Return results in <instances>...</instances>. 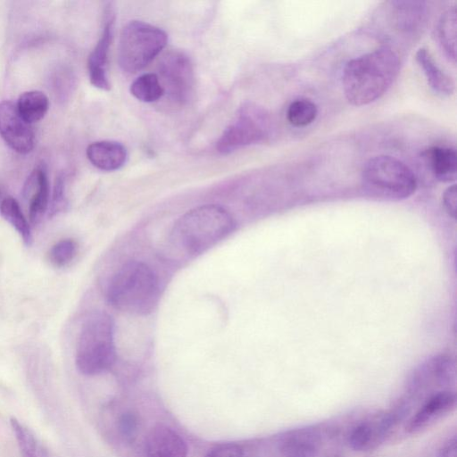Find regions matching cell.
<instances>
[{"label": "cell", "instance_id": "cell-28", "mask_svg": "<svg viewBox=\"0 0 457 457\" xmlns=\"http://www.w3.org/2000/svg\"><path fill=\"white\" fill-rule=\"evenodd\" d=\"M243 455L244 451L240 445L228 443L213 447L205 457H243Z\"/></svg>", "mask_w": 457, "mask_h": 457}, {"label": "cell", "instance_id": "cell-12", "mask_svg": "<svg viewBox=\"0 0 457 457\" xmlns=\"http://www.w3.org/2000/svg\"><path fill=\"white\" fill-rule=\"evenodd\" d=\"M112 15H108L102 35L87 60V70L91 84L102 90H109L111 84L107 76L108 53L113 32Z\"/></svg>", "mask_w": 457, "mask_h": 457}, {"label": "cell", "instance_id": "cell-6", "mask_svg": "<svg viewBox=\"0 0 457 457\" xmlns=\"http://www.w3.org/2000/svg\"><path fill=\"white\" fill-rule=\"evenodd\" d=\"M164 30L141 21H131L122 29L118 62L122 71L135 73L147 66L166 46Z\"/></svg>", "mask_w": 457, "mask_h": 457}, {"label": "cell", "instance_id": "cell-23", "mask_svg": "<svg viewBox=\"0 0 457 457\" xmlns=\"http://www.w3.org/2000/svg\"><path fill=\"white\" fill-rule=\"evenodd\" d=\"M396 23L401 29L410 31L416 29L425 16V5L418 1H395Z\"/></svg>", "mask_w": 457, "mask_h": 457}, {"label": "cell", "instance_id": "cell-21", "mask_svg": "<svg viewBox=\"0 0 457 457\" xmlns=\"http://www.w3.org/2000/svg\"><path fill=\"white\" fill-rule=\"evenodd\" d=\"M0 213L16 229L24 244L30 245L31 228L16 199L12 196L4 198L0 204Z\"/></svg>", "mask_w": 457, "mask_h": 457}, {"label": "cell", "instance_id": "cell-20", "mask_svg": "<svg viewBox=\"0 0 457 457\" xmlns=\"http://www.w3.org/2000/svg\"><path fill=\"white\" fill-rule=\"evenodd\" d=\"M16 106L21 116L31 124L45 117L49 108V100L42 91L29 90L19 96Z\"/></svg>", "mask_w": 457, "mask_h": 457}, {"label": "cell", "instance_id": "cell-2", "mask_svg": "<svg viewBox=\"0 0 457 457\" xmlns=\"http://www.w3.org/2000/svg\"><path fill=\"white\" fill-rule=\"evenodd\" d=\"M234 228L229 212L219 205L206 204L188 211L175 222L170 241L184 253L197 255L227 237Z\"/></svg>", "mask_w": 457, "mask_h": 457}, {"label": "cell", "instance_id": "cell-15", "mask_svg": "<svg viewBox=\"0 0 457 457\" xmlns=\"http://www.w3.org/2000/svg\"><path fill=\"white\" fill-rule=\"evenodd\" d=\"M89 162L97 169L112 171L121 168L127 160V150L116 141L102 140L90 144L87 148Z\"/></svg>", "mask_w": 457, "mask_h": 457}, {"label": "cell", "instance_id": "cell-8", "mask_svg": "<svg viewBox=\"0 0 457 457\" xmlns=\"http://www.w3.org/2000/svg\"><path fill=\"white\" fill-rule=\"evenodd\" d=\"M164 95L176 104L188 101L194 87V72L190 59L179 50H170L160 59L158 65Z\"/></svg>", "mask_w": 457, "mask_h": 457}, {"label": "cell", "instance_id": "cell-19", "mask_svg": "<svg viewBox=\"0 0 457 457\" xmlns=\"http://www.w3.org/2000/svg\"><path fill=\"white\" fill-rule=\"evenodd\" d=\"M10 424L21 457H55L33 431L16 418L12 417Z\"/></svg>", "mask_w": 457, "mask_h": 457}, {"label": "cell", "instance_id": "cell-22", "mask_svg": "<svg viewBox=\"0 0 457 457\" xmlns=\"http://www.w3.org/2000/svg\"><path fill=\"white\" fill-rule=\"evenodd\" d=\"M456 9L445 11L437 24V37L446 56L455 62L456 57Z\"/></svg>", "mask_w": 457, "mask_h": 457}, {"label": "cell", "instance_id": "cell-16", "mask_svg": "<svg viewBox=\"0 0 457 457\" xmlns=\"http://www.w3.org/2000/svg\"><path fill=\"white\" fill-rule=\"evenodd\" d=\"M319 434L302 429L281 437L278 452L281 457H317L320 448Z\"/></svg>", "mask_w": 457, "mask_h": 457}, {"label": "cell", "instance_id": "cell-26", "mask_svg": "<svg viewBox=\"0 0 457 457\" xmlns=\"http://www.w3.org/2000/svg\"><path fill=\"white\" fill-rule=\"evenodd\" d=\"M77 250L78 245L73 239H62L51 247L48 259L54 267H64L74 259Z\"/></svg>", "mask_w": 457, "mask_h": 457}, {"label": "cell", "instance_id": "cell-18", "mask_svg": "<svg viewBox=\"0 0 457 457\" xmlns=\"http://www.w3.org/2000/svg\"><path fill=\"white\" fill-rule=\"evenodd\" d=\"M425 157L433 175L440 181H454L457 174V155L454 149L433 146L425 153Z\"/></svg>", "mask_w": 457, "mask_h": 457}, {"label": "cell", "instance_id": "cell-13", "mask_svg": "<svg viewBox=\"0 0 457 457\" xmlns=\"http://www.w3.org/2000/svg\"><path fill=\"white\" fill-rule=\"evenodd\" d=\"M145 453L146 457H187V446L173 429L157 425L146 436Z\"/></svg>", "mask_w": 457, "mask_h": 457}, {"label": "cell", "instance_id": "cell-14", "mask_svg": "<svg viewBox=\"0 0 457 457\" xmlns=\"http://www.w3.org/2000/svg\"><path fill=\"white\" fill-rule=\"evenodd\" d=\"M23 195L29 201V220L37 224L49 204V183L44 169L37 167L30 173L23 187Z\"/></svg>", "mask_w": 457, "mask_h": 457}, {"label": "cell", "instance_id": "cell-30", "mask_svg": "<svg viewBox=\"0 0 457 457\" xmlns=\"http://www.w3.org/2000/svg\"><path fill=\"white\" fill-rule=\"evenodd\" d=\"M436 457H456V438L449 439L439 450Z\"/></svg>", "mask_w": 457, "mask_h": 457}, {"label": "cell", "instance_id": "cell-3", "mask_svg": "<svg viewBox=\"0 0 457 457\" xmlns=\"http://www.w3.org/2000/svg\"><path fill=\"white\" fill-rule=\"evenodd\" d=\"M159 281L154 271L140 262L123 264L112 276L108 288L109 303L124 312L146 315L156 306Z\"/></svg>", "mask_w": 457, "mask_h": 457}, {"label": "cell", "instance_id": "cell-5", "mask_svg": "<svg viewBox=\"0 0 457 457\" xmlns=\"http://www.w3.org/2000/svg\"><path fill=\"white\" fill-rule=\"evenodd\" d=\"M361 186L367 195L381 201H401L416 190L412 170L400 160L378 155L370 159L361 173Z\"/></svg>", "mask_w": 457, "mask_h": 457}, {"label": "cell", "instance_id": "cell-17", "mask_svg": "<svg viewBox=\"0 0 457 457\" xmlns=\"http://www.w3.org/2000/svg\"><path fill=\"white\" fill-rule=\"evenodd\" d=\"M415 56L429 87L435 92L442 96H450L454 92L455 84L453 79L438 67L428 49L420 48Z\"/></svg>", "mask_w": 457, "mask_h": 457}, {"label": "cell", "instance_id": "cell-10", "mask_svg": "<svg viewBox=\"0 0 457 457\" xmlns=\"http://www.w3.org/2000/svg\"><path fill=\"white\" fill-rule=\"evenodd\" d=\"M0 136L19 154H29L35 145L31 124L21 116L16 104L9 100L0 102Z\"/></svg>", "mask_w": 457, "mask_h": 457}, {"label": "cell", "instance_id": "cell-11", "mask_svg": "<svg viewBox=\"0 0 457 457\" xmlns=\"http://www.w3.org/2000/svg\"><path fill=\"white\" fill-rule=\"evenodd\" d=\"M456 395L449 389L429 395L406 425L409 433H417L433 425L454 408Z\"/></svg>", "mask_w": 457, "mask_h": 457}, {"label": "cell", "instance_id": "cell-27", "mask_svg": "<svg viewBox=\"0 0 457 457\" xmlns=\"http://www.w3.org/2000/svg\"><path fill=\"white\" fill-rule=\"evenodd\" d=\"M138 427L137 416L130 411L120 415L119 419V429L126 439H132L135 436Z\"/></svg>", "mask_w": 457, "mask_h": 457}, {"label": "cell", "instance_id": "cell-29", "mask_svg": "<svg viewBox=\"0 0 457 457\" xmlns=\"http://www.w3.org/2000/svg\"><path fill=\"white\" fill-rule=\"evenodd\" d=\"M456 186L452 185L444 192L443 195V204L447 213L453 218L455 217L456 212Z\"/></svg>", "mask_w": 457, "mask_h": 457}, {"label": "cell", "instance_id": "cell-4", "mask_svg": "<svg viewBox=\"0 0 457 457\" xmlns=\"http://www.w3.org/2000/svg\"><path fill=\"white\" fill-rule=\"evenodd\" d=\"M116 359L113 322L104 312H94L84 321L76 348L80 373L94 376L109 370Z\"/></svg>", "mask_w": 457, "mask_h": 457}, {"label": "cell", "instance_id": "cell-24", "mask_svg": "<svg viewBox=\"0 0 457 457\" xmlns=\"http://www.w3.org/2000/svg\"><path fill=\"white\" fill-rule=\"evenodd\" d=\"M130 93L144 103L156 102L164 95L160 79L155 73H145L137 78L130 85Z\"/></svg>", "mask_w": 457, "mask_h": 457}, {"label": "cell", "instance_id": "cell-9", "mask_svg": "<svg viewBox=\"0 0 457 457\" xmlns=\"http://www.w3.org/2000/svg\"><path fill=\"white\" fill-rule=\"evenodd\" d=\"M402 420L395 410L378 412L367 417L353 426L346 436V442L356 452H367L377 448Z\"/></svg>", "mask_w": 457, "mask_h": 457}, {"label": "cell", "instance_id": "cell-7", "mask_svg": "<svg viewBox=\"0 0 457 457\" xmlns=\"http://www.w3.org/2000/svg\"><path fill=\"white\" fill-rule=\"evenodd\" d=\"M269 119L261 108L247 104L225 129L217 142V150L229 154L240 147L263 141L268 137Z\"/></svg>", "mask_w": 457, "mask_h": 457}, {"label": "cell", "instance_id": "cell-1", "mask_svg": "<svg viewBox=\"0 0 457 457\" xmlns=\"http://www.w3.org/2000/svg\"><path fill=\"white\" fill-rule=\"evenodd\" d=\"M399 67L397 54L387 46L350 60L342 77L346 99L356 106L376 101L391 87Z\"/></svg>", "mask_w": 457, "mask_h": 457}, {"label": "cell", "instance_id": "cell-25", "mask_svg": "<svg viewBox=\"0 0 457 457\" xmlns=\"http://www.w3.org/2000/svg\"><path fill=\"white\" fill-rule=\"evenodd\" d=\"M317 114L316 104L306 98L293 101L287 111V120L295 127H304L311 124L316 119Z\"/></svg>", "mask_w": 457, "mask_h": 457}]
</instances>
